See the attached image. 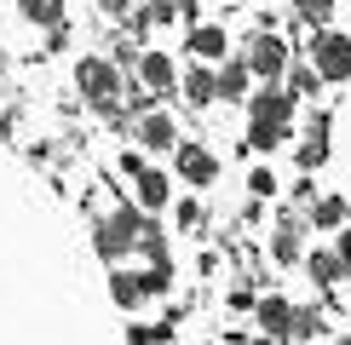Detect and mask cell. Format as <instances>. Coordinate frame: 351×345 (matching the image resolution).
<instances>
[{
	"mask_svg": "<svg viewBox=\"0 0 351 345\" xmlns=\"http://www.w3.org/2000/svg\"><path fill=\"white\" fill-rule=\"evenodd\" d=\"M311 225H323V230H334V225H346V201L340 196H323L311 207Z\"/></svg>",
	"mask_w": 351,
	"mask_h": 345,
	"instance_id": "17",
	"label": "cell"
},
{
	"mask_svg": "<svg viewBox=\"0 0 351 345\" xmlns=\"http://www.w3.org/2000/svg\"><path fill=\"white\" fill-rule=\"evenodd\" d=\"M190 52H196V64H213V58H225V29H219V23L190 29Z\"/></svg>",
	"mask_w": 351,
	"mask_h": 345,
	"instance_id": "11",
	"label": "cell"
},
{
	"mask_svg": "<svg viewBox=\"0 0 351 345\" xmlns=\"http://www.w3.org/2000/svg\"><path fill=\"white\" fill-rule=\"evenodd\" d=\"M75 86H81L86 98H93L98 110H110V115H115V98H121V75H115V64H110V58H81Z\"/></svg>",
	"mask_w": 351,
	"mask_h": 345,
	"instance_id": "3",
	"label": "cell"
},
{
	"mask_svg": "<svg viewBox=\"0 0 351 345\" xmlns=\"http://www.w3.org/2000/svg\"><path fill=\"white\" fill-rule=\"evenodd\" d=\"M288 115H294L288 92H254L247 98V150H276L288 138Z\"/></svg>",
	"mask_w": 351,
	"mask_h": 345,
	"instance_id": "1",
	"label": "cell"
},
{
	"mask_svg": "<svg viewBox=\"0 0 351 345\" xmlns=\"http://www.w3.org/2000/svg\"><path fill=\"white\" fill-rule=\"evenodd\" d=\"M133 133H138V144H144V150H167V144L179 138V127H173V115H167V110H144Z\"/></svg>",
	"mask_w": 351,
	"mask_h": 345,
	"instance_id": "6",
	"label": "cell"
},
{
	"mask_svg": "<svg viewBox=\"0 0 351 345\" xmlns=\"http://www.w3.org/2000/svg\"><path fill=\"white\" fill-rule=\"evenodd\" d=\"M328 12H334V0H300V18L305 23H328Z\"/></svg>",
	"mask_w": 351,
	"mask_h": 345,
	"instance_id": "21",
	"label": "cell"
},
{
	"mask_svg": "<svg viewBox=\"0 0 351 345\" xmlns=\"http://www.w3.org/2000/svg\"><path fill=\"white\" fill-rule=\"evenodd\" d=\"M305 265H311V277L323 282V288H328L334 277H340V259H334V253H311V259H305Z\"/></svg>",
	"mask_w": 351,
	"mask_h": 345,
	"instance_id": "19",
	"label": "cell"
},
{
	"mask_svg": "<svg viewBox=\"0 0 351 345\" xmlns=\"http://www.w3.org/2000/svg\"><path fill=\"white\" fill-rule=\"evenodd\" d=\"M213 98H247V64H242V58L213 75Z\"/></svg>",
	"mask_w": 351,
	"mask_h": 345,
	"instance_id": "12",
	"label": "cell"
},
{
	"mask_svg": "<svg viewBox=\"0 0 351 345\" xmlns=\"http://www.w3.org/2000/svg\"><path fill=\"white\" fill-rule=\"evenodd\" d=\"M127 6H133V0H104V12H115V18H127Z\"/></svg>",
	"mask_w": 351,
	"mask_h": 345,
	"instance_id": "25",
	"label": "cell"
},
{
	"mask_svg": "<svg viewBox=\"0 0 351 345\" xmlns=\"http://www.w3.org/2000/svg\"><path fill=\"white\" fill-rule=\"evenodd\" d=\"M328 162V115H311V127H305V144H300V167H323Z\"/></svg>",
	"mask_w": 351,
	"mask_h": 345,
	"instance_id": "8",
	"label": "cell"
},
{
	"mask_svg": "<svg viewBox=\"0 0 351 345\" xmlns=\"http://www.w3.org/2000/svg\"><path fill=\"white\" fill-rule=\"evenodd\" d=\"M340 345H346V340H340Z\"/></svg>",
	"mask_w": 351,
	"mask_h": 345,
	"instance_id": "28",
	"label": "cell"
},
{
	"mask_svg": "<svg viewBox=\"0 0 351 345\" xmlns=\"http://www.w3.org/2000/svg\"><path fill=\"white\" fill-rule=\"evenodd\" d=\"M242 64H247V75H265V81H271V75H282V69H288V47H282L276 35H254Z\"/></svg>",
	"mask_w": 351,
	"mask_h": 345,
	"instance_id": "5",
	"label": "cell"
},
{
	"mask_svg": "<svg viewBox=\"0 0 351 345\" xmlns=\"http://www.w3.org/2000/svg\"><path fill=\"white\" fill-rule=\"evenodd\" d=\"M110 299H115V305H138V299H144L138 270H115V277H110Z\"/></svg>",
	"mask_w": 351,
	"mask_h": 345,
	"instance_id": "15",
	"label": "cell"
},
{
	"mask_svg": "<svg viewBox=\"0 0 351 345\" xmlns=\"http://www.w3.org/2000/svg\"><path fill=\"white\" fill-rule=\"evenodd\" d=\"M179 179L184 184H213L219 179V162L202 150V144H179Z\"/></svg>",
	"mask_w": 351,
	"mask_h": 345,
	"instance_id": "7",
	"label": "cell"
},
{
	"mask_svg": "<svg viewBox=\"0 0 351 345\" xmlns=\"http://www.w3.org/2000/svg\"><path fill=\"white\" fill-rule=\"evenodd\" d=\"M334 259H340V270H351V225L340 230V253H334Z\"/></svg>",
	"mask_w": 351,
	"mask_h": 345,
	"instance_id": "24",
	"label": "cell"
},
{
	"mask_svg": "<svg viewBox=\"0 0 351 345\" xmlns=\"http://www.w3.org/2000/svg\"><path fill=\"white\" fill-rule=\"evenodd\" d=\"M138 81L156 86V92H167V86H173V58L167 52H144L138 58Z\"/></svg>",
	"mask_w": 351,
	"mask_h": 345,
	"instance_id": "10",
	"label": "cell"
},
{
	"mask_svg": "<svg viewBox=\"0 0 351 345\" xmlns=\"http://www.w3.org/2000/svg\"><path fill=\"white\" fill-rule=\"evenodd\" d=\"M23 18L29 23H64V0H23Z\"/></svg>",
	"mask_w": 351,
	"mask_h": 345,
	"instance_id": "16",
	"label": "cell"
},
{
	"mask_svg": "<svg viewBox=\"0 0 351 345\" xmlns=\"http://www.w3.org/2000/svg\"><path fill=\"white\" fill-rule=\"evenodd\" d=\"M271 259H276V265H294V259H300V230H294V213H288V219H282V230L271 236Z\"/></svg>",
	"mask_w": 351,
	"mask_h": 345,
	"instance_id": "13",
	"label": "cell"
},
{
	"mask_svg": "<svg viewBox=\"0 0 351 345\" xmlns=\"http://www.w3.org/2000/svg\"><path fill=\"white\" fill-rule=\"evenodd\" d=\"M247 190H254V196H271V190H276V179H271V172H265V167H259V172H254V179H247Z\"/></svg>",
	"mask_w": 351,
	"mask_h": 345,
	"instance_id": "23",
	"label": "cell"
},
{
	"mask_svg": "<svg viewBox=\"0 0 351 345\" xmlns=\"http://www.w3.org/2000/svg\"><path fill=\"white\" fill-rule=\"evenodd\" d=\"M184 98H190V104H208V98H213V75H208V69H190V75H184Z\"/></svg>",
	"mask_w": 351,
	"mask_h": 345,
	"instance_id": "18",
	"label": "cell"
},
{
	"mask_svg": "<svg viewBox=\"0 0 351 345\" xmlns=\"http://www.w3.org/2000/svg\"><path fill=\"white\" fill-rule=\"evenodd\" d=\"M144 230H150V225H144V213L127 207V201H115L110 219L98 225V253H104V259H121L127 248H138V242H144Z\"/></svg>",
	"mask_w": 351,
	"mask_h": 345,
	"instance_id": "2",
	"label": "cell"
},
{
	"mask_svg": "<svg viewBox=\"0 0 351 345\" xmlns=\"http://www.w3.org/2000/svg\"><path fill=\"white\" fill-rule=\"evenodd\" d=\"M138 201H144L150 213H162V207H167V179H162L156 167H144V172H138Z\"/></svg>",
	"mask_w": 351,
	"mask_h": 345,
	"instance_id": "14",
	"label": "cell"
},
{
	"mask_svg": "<svg viewBox=\"0 0 351 345\" xmlns=\"http://www.w3.org/2000/svg\"><path fill=\"white\" fill-rule=\"evenodd\" d=\"M202 225V201H179V230H196Z\"/></svg>",
	"mask_w": 351,
	"mask_h": 345,
	"instance_id": "22",
	"label": "cell"
},
{
	"mask_svg": "<svg viewBox=\"0 0 351 345\" xmlns=\"http://www.w3.org/2000/svg\"><path fill=\"white\" fill-rule=\"evenodd\" d=\"M6 133H12V115H6V110H0V138H6Z\"/></svg>",
	"mask_w": 351,
	"mask_h": 345,
	"instance_id": "26",
	"label": "cell"
},
{
	"mask_svg": "<svg viewBox=\"0 0 351 345\" xmlns=\"http://www.w3.org/2000/svg\"><path fill=\"white\" fill-rule=\"evenodd\" d=\"M254 345H276V340H254Z\"/></svg>",
	"mask_w": 351,
	"mask_h": 345,
	"instance_id": "27",
	"label": "cell"
},
{
	"mask_svg": "<svg viewBox=\"0 0 351 345\" xmlns=\"http://www.w3.org/2000/svg\"><path fill=\"white\" fill-rule=\"evenodd\" d=\"M317 81H323V75H317V69H305V64H294V69H288V98H300V92H311Z\"/></svg>",
	"mask_w": 351,
	"mask_h": 345,
	"instance_id": "20",
	"label": "cell"
},
{
	"mask_svg": "<svg viewBox=\"0 0 351 345\" xmlns=\"http://www.w3.org/2000/svg\"><path fill=\"white\" fill-rule=\"evenodd\" d=\"M311 52H317V75L323 81H346L351 75V35H340V29H317Z\"/></svg>",
	"mask_w": 351,
	"mask_h": 345,
	"instance_id": "4",
	"label": "cell"
},
{
	"mask_svg": "<svg viewBox=\"0 0 351 345\" xmlns=\"http://www.w3.org/2000/svg\"><path fill=\"white\" fill-rule=\"evenodd\" d=\"M259 328H265L271 340L294 334V305H288V299H259Z\"/></svg>",
	"mask_w": 351,
	"mask_h": 345,
	"instance_id": "9",
	"label": "cell"
}]
</instances>
